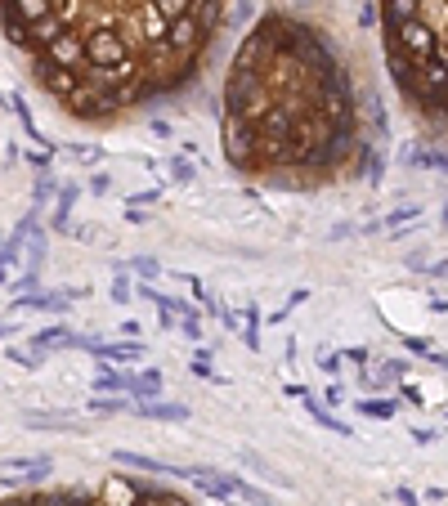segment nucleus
Returning a JSON list of instances; mask_svg holds the SVG:
<instances>
[{
  "label": "nucleus",
  "mask_w": 448,
  "mask_h": 506,
  "mask_svg": "<svg viewBox=\"0 0 448 506\" xmlns=\"http://www.w3.org/2000/svg\"><path fill=\"white\" fill-rule=\"evenodd\" d=\"M23 23L36 81L72 117L103 121L184 85L198 72L229 5H5Z\"/></svg>",
  "instance_id": "nucleus-1"
},
{
  "label": "nucleus",
  "mask_w": 448,
  "mask_h": 506,
  "mask_svg": "<svg viewBox=\"0 0 448 506\" xmlns=\"http://www.w3.org/2000/svg\"><path fill=\"white\" fill-rule=\"evenodd\" d=\"M354 85L336 45L292 14H269L229 68L224 153L242 170L328 179L354 157Z\"/></svg>",
  "instance_id": "nucleus-2"
},
{
  "label": "nucleus",
  "mask_w": 448,
  "mask_h": 506,
  "mask_svg": "<svg viewBox=\"0 0 448 506\" xmlns=\"http://www.w3.org/2000/svg\"><path fill=\"white\" fill-rule=\"evenodd\" d=\"M377 9L395 85L426 117L448 121V5L444 0H385Z\"/></svg>",
  "instance_id": "nucleus-3"
},
{
  "label": "nucleus",
  "mask_w": 448,
  "mask_h": 506,
  "mask_svg": "<svg viewBox=\"0 0 448 506\" xmlns=\"http://www.w3.org/2000/svg\"><path fill=\"white\" fill-rule=\"evenodd\" d=\"M81 350L99 354L103 363H139V359H143V345H139V341H121V345H99V341H81Z\"/></svg>",
  "instance_id": "nucleus-4"
},
{
  "label": "nucleus",
  "mask_w": 448,
  "mask_h": 506,
  "mask_svg": "<svg viewBox=\"0 0 448 506\" xmlns=\"http://www.w3.org/2000/svg\"><path fill=\"white\" fill-rule=\"evenodd\" d=\"M32 506H99V493H90V488H54V493H32Z\"/></svg>",
  "instance_id": "nucleus-5"
},
{
  "label": "nucleus",
  "mask_w": 448,
  "mask_h": 506,
  "mask_svg": "<svg viewBox=\"0 0 448 506\" xmlns=\"http://www.w3.org/2000/svg\"><path fill=\"white\" fill-rule=\"evenodd\" d=\"M5 479H14V475H27V479H45V475H50L54 471V457H45V453H41V457H9L5 462Z\"/></svg>",
  "instance_id": "nucleus-6"
},
{
  "label": "nucleus",
  "mask_w": 448,
  "mask_h": 506,
  "mask_svg": "<svg viewBox=\"0 0 448 506\" xmlns=\"http://www.w3.org/2000/svg\"><path fill=\"white\" fill-rule=\"evenodd\" d=\"M63 305H68V296H18L14 310H45L50 314V310H63Z\"/></svg>",
  "instance_id": "nucleus-7"
},
{
  "label": "nucleus",
  "mask_w": 448,
  "mask_h": 506,
  "mask_svg": "<svg viewBox=\"0 0 448 506\" xmlns=\"http://www.w3.org/2000/svg\"><path fill=\"white\" fill-rule=\"evenodd\" d=\"M359 412H363V417H395V403H385V399H363Z\"/></svg>",
  "instance_id": "nucleus-8"
},
{
  "label": "nucleus",
  "mask_w": 448,
  "mask_h": 506,
  "mask_svg": "<svg viewBox=\"0 0 448 506\" xmlns=\"http://www.w3.org/2000/svg\"><path fill=\"white\" fill-rule=\"evenodd\" d=\"M0 506H32V493H23V498H5Z\"/></svg>",
  "instance_id": "nucleus-9"
},
{
  "label": "nucleus",
  "mask_w": 448,
  "mask_h": 506,
  "mask_svg": "<svg viewBox=\"0 0 448 506\" xmlns=\"http://www.w3.org/2000/svg\"><path fill=\"white\" fill-rule=\"evenodd\" d=\"M399 502H404V506H417V493H408V488H399Z\"/></svg>",
  "instance_id": "nucleus-10"
},
{
  "label": "nucleus",
  "mask_w": 448,
  "mask_h": 506,
  "mask_svg": "<svg viewBox=\"0 0 448 506\" xmlns=\"http://www.w3.org/2000/svg\"><path fill=\"white\" fill-rule=\"evenodd\" d=\"M0 278H5V269H0Z\"/></svg>",
  "instance_id": "nucleus-11"
},
{
  "label": "nucleus",
  "mask_w": 448,
  "mask_h": 506,
  "mask_svg": "<svg viewBox=\"0 0 448 506\" xmlns=\"http://www.w3.org/2000/svg\"><path fill=\"white\" fill-rule=\"evenodd\" d=\"M444 220H448V211H444Z\"/></svg>",
  "instance_id": "nucleus-12"
}]
</instances>
